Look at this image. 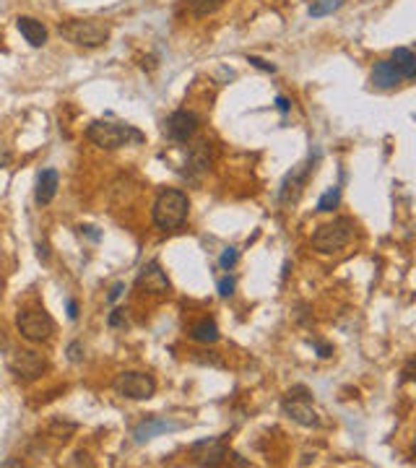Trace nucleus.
<instances>
[{"mask_svg":"<svg viewBox=\"0 0 416 468\" xmlns=\"http://www.w3.org/2000/svg\"><path fill=\"white\" fill-rule=\"evenodd\" d=\"M122 289H125V284H114V287H112V292H110V294H107V302H114V299H117V297L122 294Z\"/></svg>","mask_w":416,"mask_h":468,"instance_id":"nucleus-32","label":"nucleus"},{"mask_svg":"<svg viewBox=\"0 0 416 468\" xmlns=\"http://www.w3.org/2000/svg\"><path fill=\"white\" fill-rule=\"evenodd\" d=\"M180 427V422H169V419H161V416H149L133 430V437H136V442H149L161 432H177Z\"/></svg>","mask_w":416,"mask_h":468,"instance_id":"nucleus-14","label":"nucleus"},{"mask_svg":"<svg viewBox=\"0 0 416 468\" xmlns=\"http://www.w3.org/2000/svg\"><path fill=\"white\" fill-rule=\"evenodd\" d=\"M213 164V144L208 141H198L188 149V156H185V177H193V180H201Z\"/></svg>","mask_w":416,"mask_h":468,"instance_id":"nucleus-10","label":"nucleus"},{"mask_svg":"<svg viewBox=\"0 0 416 468\" xmlns=\"http://www.w3.org/2000/svg\"><path fill=\"white\" fill-rule=\"evenodd\" d=\"M370 81H372V86H378V89H395L403 78L398 76V70L390 65V60H378L372 65Z\"/></svg>","mask_w":416,"mask_h":468,"instance_id":"nucleus-17","label":"nucleus"},{"mask_svg":"<svg viewBox=\"0 0 416 468\" xmlns=\"http://www.w3.org/2000/svg\"><path fill=\"white\" fill-rule=\"evenodd\" d=\"M341 3H343V0H312L310 16H315V18H320V16H328V14H333V11H338Z\"/></svg>","mask_w":416,"mask_h":468,"instance_id":"nucleus-23","label":"nucleus"},{"mask_svg":"<svg viewBox=\"0 0 416 468\" xmlns=\"http://www.w3.org/2000/svg\"><path fill=\"white\" fill-rule=\"evenodd\" d=\"M8 349V336H6V331L0 328V351H6Z\"/></svg>","mask_w":416,"mask_h":468,"instance_id":"nucleus-36","label":"nucleus"},{"mask_svg":"<svg viewBox=\"0 0 416 468\" xmlns=\"http://www.w3.org/2000/svg\"><path fill=\"white\" fill-rule=\"evenodd\" d=\"M78 232H81V234H89V237H91V240H94V242L102 240V234H99L94 227H78Z\"/></svg>","mask_w":416,"mask_h":468,"instance_id":"nucleus-33","label":"nucleus"},{"mask_svg":"<svg viewBox=\"0 0 416 468\" xmlns=\"http://www.w3.org/2000/svg\"><path fill=\"white\" fill-rule=\"evenodd\" d=\"M338 203H341V188H338V185H333V188H328L326 193L320 196L318 211L320 213H328V211H333V208H338Z\"/></svg>","mask_w":416,"mask_h":468,"instance_id":"nucleus-22","label":"nucleus"},{"mask_svg":"<svg viewBox=\"0 0 416 468\" xmlns=\"http://www.w3.org/2000/svg\"><path fill=\"white\" fill-rule=\"evenodd\" d=\"M60 34L70 45L94 50L110 39V23L97 21V18H70V21L60 23Z\"/></svg>","mask_w":416,"mask_h":468,"instance_id":"nucleus-3","label":"nucleus"},{"mask_svg":"<svg viewBox=\"0 0 416 468\" xmlns=\"http://www.w3.org/2000/svg\"><path fill=\"white\" fill-rule=\"evenodd\" d=\"M190 211V201L188 193H182L180 188H164L154 201L151 208V219L154 227L161 229V232H174L180 229L188 219Z\"/></svg>","mask_w":416,"mask_h":468,"instance_id":"nucleus-1","label":"nucleus"},{"mask_svg":"<svg viewBox=\"0 0 416 468\" xmlns=\"http://www.w3.org/2000/svg\"><path fill=\"white\" fill-rule=\"evenodd\" d=\"M68 359H70V362H83L81 341H73V344H68Z\"/></svg>","mask_w":416,"mask_h":468,"instance_id":"nucleus-26","label":"nucleus"},{"mask_svg":"<svg viewBox=\"0 0 416 468\" xmlns=\"http://www.w3.org/2000/svg\"><path fill=\"white\" fill-rule=\"evenodd\" d=\"M237 257H240L237 248H227V250H224V252H221L219 265H221V268H224V271H232V268H235V263H237Z\"/></svg>","mask_w":416,"mask_h":468,"instance_id":"nucleus-24","label":"nucleus"},{"mask_svg":"<svg viewBox=\"0 0 416 468\" xmlns=\"http://www.w3.org/2000/svg\"><path fill=\"white\" fill-rule=\"evenodd\" d=\"M81 463H86V466H91L89 455H86V453H76V455H73V461H70V466H81Z\"/></svg>","mask_w":416,"mask_h":468,"instance_id":"nucleus-34","label":"nucleus"},{"mask_svg":"<svg viewBox=\"0 0 416 468\" xmlns=\"http://www.w3.org/2000/svg\"><path fill=\"white\" fill-rule=\"evenodd\" d=\"M16 29L21 31V37L29 42L31 47H45L47 45V29L45 23L31 18V16H18L16 18Z\"/></svg>","mask_w":416,"mask_h":468,"instance_id":"nucleus-15","label":"nucleus"},{"mask_svg":"<svg viewBox=\"0 0 416 468\" xmlns=\"http://www.w3.org/2000/svg\"><path fill=\"white\" fill-rule=\"evenodd\" d=\"M219 297H224V299H227V297H232L235 294V279H232V276H224V279L219 281Z\"/></svg>","mask_w":416,"mask_h":468,"instance_id":"nucleus-25","label":"nucleus"},{"mask_svg":"<svg viewBox=\"0 0 416 468\" xmlns=\"http://www.w3.org/2000/svg\"><path fill=\"white\" fill-rule=\"evenodd\" d=\"M414 370H416V359H414V356H411L409 362H406V367H403V378H401V383H411V380L416 378Z\"/></svg>","mask_w":416,"mask_h":468,"instance_id":"nucleus-28","label":"nucleus"},{"mask_svg":"<svg viewBox=\"0 0 416 468\" xmlns=\"http://www.w3.org/2000/svg\"><path fill=\"white\" fill-rule=\"evenodd\" d=\"M190 339L198 341V344H216L219 341V325L213 323V320H198L193 325V331H190Z\"/></svg>","mask_w":416,"mask_h":468,"instance_id":"nucleus-19","label":"nucleus"},{"mask_svg":"<svg viewBox=\"0 0 416 468\" xmlns=\"http://www.w3.org/2000/svg\"><path fill=\"white\" fill-rule=\"evenodd\" d=\"M86 138L91 144L99 146V149H107V151H114V149H122V146L130 144H144L146 136L133 125H125V122H110V120H94L86 128Z\"/></svg>","mask_w":416,"mask_h":468,"instance_id":"nucleus-2","label":"nucleus"},{"mask_svg":"<svg viewBox=\"0 0 416 468\" xmlns=\"http://www.w3.org/2000/svg\"><path fill=\"white\" fill-rule=\"evenodd\" d=\"M315 169V161H304V164L294 166L292 172L284 177V182H281V190H279V201L281 203H292V201H297L299 198V193H302L304 182H307V177H310V172Z\"/></svg>","mask_w":416,"mask_h":468,"instance_id":"nucleus-12","label":"nucleus"},{"mask_svg":"<svg viewBox=\"0 0 416 468\" xmlns=\"http://www.w3.org/2000/svg\"><path fill=\"white\" fill-rule=\"evenodd\" d=\"M276 107H279L281 115H287L289 110H292V102H289L287 97H276Z\"/></svg>","mask_w":416,"mask_h":468,"instance_id":"nucleus-31","label":"nucleus"},{"mask_svg":"<svg viewBox=\"0 0 416 468\" xmlns=\"http://www.w3.org/2000/svg\"><path fill=\"white\" fill-rule=\"evenodd\" d=\"M310 400L312 398H307V395H292V393H287V398L281 400V408L299 427H320V416L312 408Z\"/></svg>","mask_w":416,"mask_h":468,"instance_id":"nucleus-9","label":"nucleus"},{"mask_svg":"<svg viewBox=\"0 0 416 468\" xmlns=\"http://www.w3.org/2000/svg\"><path fill=\"white\" fill-rule=\"evenodd\" d=\"M58 188H60V174L55 172V169H45V172L39 174L37 180V203L39 206H50L58 196Z\"/></svg>","mask_w":416,"mask_h":468,"instance_id":"nucleus-16","label":"nucleus"},{"mask_svg":"<svg viewBox=\"0 0 416 468\" xmlns=\"http://www.w3.org/2000/svg\"><path fill=\"white\" fill-rule=\"evenodd\" d=\"M112 388L117 395L130 400H149L156 393V380L146 372H120L112 380Z\"/></svg>","mask_w":416,"mask_h":468,"instance_id":"nucleus-7","label":"nucleus"},{"mask_svg":"<svg viewBox=\"0 0 416 468\" xmlns=\"http://www.w3.org/2000/svg\"><path fill=\"white\" fill-rule=\"evenodd\" d=\"M221 6H224V0H188L190 14L196 16V18H206V16L216 14Z\"/></svg>","mask_w":416,"mask_h":468,"instance_id":"nucleus-20","label":"nucleus"},{"mask_svg":"<svg viewBox=\"0 0 416 468\" xmlns=\"http://www.w3.org/2000/svg\"><path fill=\"white\" fill-rule=\"evenodd\" d=\"M190 453L196 458L198 466H221V463L229 458V447L224 445V440L221 437H208V440H201L196 445L190 447Z\"/></svg>","mask_w":416,"mask_h":468,"instance_id":"nucleus-11","label":"nucleus"},{"mask_svg":"<svg viewBox=\"0 0 416 468\" xmlns=\"http://www.w3.org/2000/svg\"><path fill=\"white\" fill-rule=\"evenodd\" d=\"M390 65L398 70V76L403 81H411L416 76V55L411 53L409 47H395L393 55H390Z\"/></svg>","mask_w":416,"mask_h":468,"instance_id":"nucleus-18","label":"nucleus"},{"mask_svg":"<svg viewBox=\"0 0 416 468\" xmlns=\"http://www.w3.org/2000/svg\"><path fill=\"white\" fill-rule=\"evenodd\" d=\"M125 312H128V310H120V307H117V310H112V315H110V325H112V328H120V325H125Z\"/></svg>","mask_w":416,"mask_h":468,"instance_id":"nucleus-29","label":"nucleus"},{"mask_svg":"<svg viewBox=\"0 0 416 468\" xmlns=\"http://www.w3.org/2000/svg\"><path fill=\"white\" fill-rule=\"evenodd\" d=\"M136 287L141 289V292H149V294H166V292L172 289V284L166 279V273L161 271V265L156 263V260H151V263H146L144 268H141V273H138V279H136Z\"/></svg>","mask_w":416,"mask_h":468,"instance_id":"nucleus-13","label":"nucleus"},{"mask_svg":"<svg viewBox=\"0 0 416 468\" xmlns=\"http://www.w3.org/2000/svg\"><path fill=\"white\" fill-rule=\"evenodd\" d=\"M16 328L23 339L31 344H42L50 341L55 333V320L45 310H21L16 315Z\"/></svg>","mask_w":416,"mask_h":468,"instance_id":"nucleus-6","label":"nucleus"},{"mask_svg":"<svg viewBox=\"0 0 416 468\" xmlns=\"http://www.w3.org/2000/svg\"><path fill=\"white\" fill-rule=\"evenodd\" d=\"M354 221L348 216H338L331 224L318 227V232L312 234V248L323 252V255H336L341 250H346L354 240Z\"/></svg>","mask_w":416,"mask_h":468,"instance_id":"nucleus-4","label":"nucleus"},{"mask_svg":"<svg viewBox=\"0 0 416 468\" xmlns=\"http://www.w3.org/2000/svg\"><path fill=\"white\" fill-rule=\"evenodd\" d=\"M47 359L34 349H21V351H14L11 359H8V372L14 375L18 383H34L47 372Z\"/></svg>","mask_w":416,"mask_h":468,"instance_id":"nucleus-5","label":"nucleus"},{"mask_svg":"<svg viewBox=\"0 0 416 468\" xmlns=\"http://www.w3.org/2000/svg\"><path fill=\"white\" fill-rule=\"evenodd\" d=\"M310 344L318 349V356H323V359H328V356L333 354V349L328 346V344H320V341H310Z\"/></svg>","mask_w":416,"mask_h":468,"instance_id":"nucleus-30","label":"nucleus"},{"mask_svg":"<svg viewBox=\"0 0 416 468\" xmlns=\"http://www.w3.org/2000/svg\"><path fill=\"white\" fill-rule=\"evenodd\" d=\"M68 317H70V320H76V317H78V304H76V299H68Z\"/></svg>","mask_w":416,"mask_h":468,"instance_id":"nucleus-35","label":"nucleus"},{"mask_svg":"<svg viewBox=\"0 0 416 468\" xmlns=\"http://www.w3.org/2000/svg\"><path fill=\"white\" fill-rule=\"evenodd\" d=\"M198 133V117L188 110H177L164 120V136L174 144H188Z\"/></svg>","mask_w":416,"mask_h":468,"instance_id":"nucleus-8","label":"nucleus"},{"mask_svg":"<svg viewBox=\"0 0 416 468\" xmlns=\"http://www.w3.org/2000/svg\"><path fill=\"white\" fill-rule=\"evenodd\" d=\"M247 60L252 63V65H255V68L265 70V73H276V65H273V63H265V60H260V58H255V55H250Z\"/></svg>","mask_w":416,"mask_h":468,"instance_id":"nucleus-27","label":"nucleus"},{"mask_svg":"<svg viewBox=\"0 0 416 468\" xmlns=\"http://www.w3.org/2000/svg\"><path fill=\"white\" fill-rule=\"evenodd\" d=\"M76 430H78V424L76 422H65L63 416H55L53 422H50V435L58 437V440H68Z\"/></svg>","mask_w":416,"mask_h":468,"instance_id":"nucleus-21","label":"nucleus"}]
</instances>
